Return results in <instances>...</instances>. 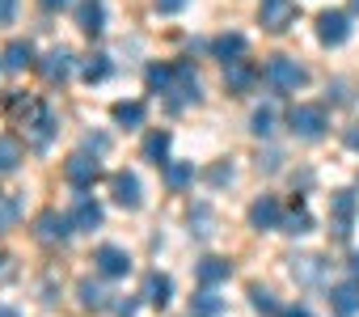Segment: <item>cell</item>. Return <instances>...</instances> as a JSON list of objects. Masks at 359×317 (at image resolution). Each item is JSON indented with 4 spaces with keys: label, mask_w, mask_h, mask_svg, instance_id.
<instances>
[{
    "label": "cell",
    "mask_w": 359,
    "mask_h": 317,
    "mask_svg": "<svg viewBox=\"0 0 359 317\" xmlns=\"http://www.w3.org/2000/svg\"><path fill=\"white\" fill-rule=\"evenodd\" d=\"M0 262H5V258H0Z\"/></svg>",
    "instance_id": "44"
},
{
    "label": "cell",
    "mask_w": 359,
    "mask_h": 317,
    "mask_svg": "<svg viewBox=\"0 0 359 317\" xmlns=\"http://www.w3.org/2000/svg\"><path fill=\"white\" fill-rule=\"evenodd\" d=\"M148 304H156V309H165L169 304V296H173V283H169V275H161V271H152L148 279H144V292H140Z\"/></svg>",
    "instance_id": "16"
},
{
    "label": "cell",
    "mask_w": 359,
    "mask_h": 317,
    "mask_svg": "<svg viewBox=\"0 0 359 317\" xmlns=\"http://www.w3.org/2000/svg\"><path fill=\"white\" fill-rule=\"evenodd\" d=\"M330 300H334V309H338L342 317L359 313V279H346V283H338V288L330 292Z\"/></svg>",
    "instance_id": "18"
},
{
    "label": "cell",
    "mask_w": 359,
    "mask_h": 317,
    "mask_svg": "<svg viewBox=\"0 0 359 317\" xmlns=\"http://www.w3.org/2000/svg\"><path fill=\"white\" fill-rule=\"evenodd\" d=\"M195 313H203V317H212V313H220V296H216L212 288H203V292L195 296Z\"/></svg>",
    "instance_id": "33"
},
{
    "label": "cell",
    "mask_w": 359,
    "mask_h": 317,
    "mask_svg": "<svg viewBox=\"0 0 359 317\" xmlns=\"http://www.w3.org/2000/svg\"><path fill=\"white\" fill-rule=\"evenodd\" d=\"M106 72H110L106 55H93V60L85 64V81H89V85H93V81H106Z\"/></svg>",
    "instance_id": "34"
},
{
    "label": "cell",
    "mask_w": 359,
    "mask_h": 317,
    "mask_svg": "<svg viewBox=\"0 0 359 317\" xmlns=\"http://www.w3.org/2000/svg\"><path fill=\"white\" fill-rule=\"evenodd\" d=\"M18 13V0H0V22H13Z\"/></svg>",
    "instance_id": "36"
},
{
    "label": "cell",
    "mask_w": 359,
    "mask_h": 317,
    "mask_svg": "<svg viewBox=\"0 0 359 317\" xmlns=\"http://www.w3.org/2000/svg\"><path fill=\"white\" fill-rule=\"evenodd\" d=\"M195 275H199V283H203V288H216L220 279H229V275H233V262H229V258H203V262L195 267Z\"/></svg>",
    "instance_id": "17"
},
{
    "label": "cell",
    "mask_w": 359,
    "mask_h": 317,
    "mask_svg": "<svg viewBox=\"0 0 359 317\" xmlns=\"http://www.w3.org/2000/svg\"><path fill=\"white\" fill-rule=\"evenodd\" d=\"M351 220H355V195L351 191H338L334 195V237H351Z\"/></svg>",
    "instance_id": "12"
},
{
    "label": "cell",
    "mask_w": 359,
    "mask_h": 317,
    "mask_svg": "<svg viewBox=\"0 0 359 317\" xmlns=\"http://www.w3.org/2000/svg\"><path fill=\"white\" fill-rule=\"evenodd\" d=\"M351 5H355V9H359V0H351Z\"/></svg>",
    "instance_id": "43"
},
{
    "label": "cell",
    "mask_w": 359,
    "mask_h": 317,
    "mask_svg": "<svg viewBox=\"0 0 359 317\" xmlns=\"http://www.w3.org/2000/svg\"><path fill=\"white\" fill-rule=\"evenodd\" d=\"M346 144H351V148H359V123H355V127L346 131Z\"/></svg>",
    "instance_id": "38"
},
{
    "label": "cell",
    "mask_w": 359,
    "mask_h": 317,
    "mask_svg": "<svg viewBox=\"0 0 359 317\" xmlns=\"http://www.w3.org/2000/svg\"><path fill=\"white\" fill-rule=\"evenodd\" d=\"M0 64H5V72H22L26 64H34V47L22 43V39H13V43L5 47V55H0Z\"/></svg>",
    "instance_id": "19"
},
{
    "label": "cell",
    "mask_w": 359,
    "mask_h": 317,
    "mask_svg": "<svg viewBox=\"0 0 359 317\" xmlns=\"http://www.w3.org/2000/svg\"><path fill=\"white\" fill-rule=\"evenodd\" d=\"M93 262H97V271H102L106 279H123V275L131 271V258H127V250H118V245H97Z\"/></svg>",
    "instance_id": "9"
},
{
    "label": "cell",
    "mask_w": 359,
    "mask_h": 317,
    "mask_svg": "<svg viewBox=\"0 0 359 317\" xmlns=\"http://www.w3.org/2000/svg\"><path fill=\"white\" fill-rule=\"evenodd\" d=\"M76 296H81V304H85V309H106V304H110V300H106V292H102L93 279H81V283H76Z\"/></svg>",
    "instance_id": "26"
},
{
    "label": "cell",
    "mask_w": 359,
    "mask_h": 317,
    "mask_svg": "<svg viewBox=\"0 0 359 317\" xmlns=\"http://www.w3.org/2000/svg\"><path fill=\"white\" fill-rule=\"evenodd\" d=\"M144 81H148V93H169V89H173V68H161V64H152Z\"/></svg>",
    "instance_id": "27"
},
{
    "label": "cell",
    "mask_w": 359,
    "mask_h": 317,
    "mask_svg": "<svg viewBox=\"0 0 359 317\" xmlns=\"http://www.w3.org/2000/svg\"><path fill=\"white\" fill-rule=\"evenodd\" d=\"M110 191H114V203H118V208H140V178H135V174L118 170V174L110 178Z\"/></svg>",
    "instance_id": "11"
},
{
    "label": "cell",
    "mask_w": 359,
    "mask_h": 317,
    "mask_svg": "<svg viewBox=\"0 0 359 317\" xmlns=\"http://www.w3.org/2000/svg\"><path fill=\"white\" fill-rule=\"evenodd\" d=\"M68 0H43V9H64Z\"/></svg>",
    "instance_id": "40"
},
{
    "label": "cell",
    "mask_w": 359,
    "mask_h": 317,
    "mask_svg": "<svg viewBox=\"0 0 359 317\" xmlns=\"http://www.w3.org/2000/svg\"><path fill=\"white\" fill-rule=\"evenodd\" d=\"M279 224H283V212H279V203H275L271 195H262V199L250 208V229L266 233V229H279Z\"/></svg>",
    "instance_id": "10"
},
{
    "label": "cell",
    "mask_w": 359,
    "mask_h": 317,
    "mask_svg": "<svg viewBox=\"0 0 359 317\" xmlns=\"http://www.w3.org/2000/svg\"><path fill=\"white\" fill-rule=\"evenodd\" d=\"M191 178H195V166H187V161H169V166H165V182H169L173 191L187 187Z\"/></svg>",
    "instance_id": "29"
},
{
    "label": "cell",
    "mask_w": 359,
    "mask_h": 317,
    "mask_svg": "<svg viewBox=\"0 0 359 317\" xmlns=\"http://www.w3.org/2000/svg\"><path fill=\"white\" fill-rule=\"evenodd\" d=\"M258 22H262V30L279 34V30H287V26L296 22V5H292V0H262Z\"/></svg>",
    "instance_id": "5"
},
{
    "label": "cell",
    "mask_w": 359,
    "mask_h": 317,
    "mask_svg": "<svg viewBox=\"0 0 359 317\" xmlns=\"http://www.w3.org/2000/svg\"><path fill=\"white\" fill-rule=\"evenodd\" d=\"M212 51H216V60H224V64H237V60L245 55V39H241V34H220V39L212 43Z\"/></svg>",
    "instance_id": "20"
},
{
    "label": "cell",
    "mask_w": 359,
    "mask_h": 317,
    "mask_svg": "<svg viewBox=\"0 0 359 317\" xmlns=\"http://www.w3.org/2000/svg\"><path fill=\"white\" fill-rule=\"evenodd\" d=\"M283 317H309V309H304V304H296V309H287Z\"/></svg>",
    "instance_id": "39"
},
{
    "label": "cell",
    "mask_w": 359,
    "mask_h": 317,
    "mask_svg": "<svg viewBox=\"0 0 359 317\" xmlns=\"http://www.w3.org/2000/svg\"><path fill=\"white\" fill-rule=\"evenodd\" d=\"M262 76H266V81H271V85H275L279 93H296V89H300V85L309 81V72H304V68H300V64H296L292 55H271V60H266V72H262Z\"/></svg>",
    "instance_id": "1"
},
{
    "label": "cell",
    "mask_w": 359,
    "mask_h": 317,
    "mask_svg": "<svg viewBox=\"0 0 359 317\" xmlns=\"http://www.w3.org/2000/svg\"><path fill=\"white\" fill-rule=\"evenodd\" d=\"M287 123H292V131H296L300 140H321V135H325V106L300 102V106H292Z\"/></svg>",
    "instance_id": "2"
},
{
    "label": "cell",
    "mask_w": 359,
    "mask_h": 317,
    "mask_svg": "<svg viewBox=\"0 0 359 317\" xmlns=\"http://www.w3.org/2000/svg\"><path fill=\"white\" fill-rule=\"evenodd\" d=\"M250 304H254L258 313H266V317H275V313H279V304H275V296H271L266 288H258V283L250 288Z\"/></svg>",
    "instance_id": "32"
},
{
    "label": "cell",
    "mask_w": 359,
    "mask_h": 317,
    "mask_svg": "<svg viewBox=\"0 0 359 317\" xmlns=\"http://www.w3.org/2000/svg\"><path fill=\"white\" fill-rule=\"evenodd\" d=\"M169 93H177L173 106H191V102L203 97V93H199V76H195L191 64H177V68H173V89H169Z\"/></svg>",
    "instance_id": "7"
},
{
    "label": "cell",
    "mask_w": 359,
    "mask_h": 317,
    "mask_svg": "<svg viewBox=\"0 0 359 317\" xmlns=\"http://www.w3.org/2000/svg\"><path fill=\"white\" fill-rule=\"evenodd\" d=\"M89 148H93V152H106V148H110V140H106V135H89Z\"/></svg>",
    "instance_id": "37"
},
{
    "label": "cell",
    "mask_w": 359,
    "mask_h": 317,
    "mask_svg": "<svg viewBox=\"0 0 359 317\" xmlns=\"http://www.w3.org/2000/svg\"><path fill=\"white\" fill-rule=\"evenodd\" d=\"M76 26H81L85 34H102V30H106V5H102V0H81Z\"/></svg>",
    "instance_id": "13"
},
{
    "label": "cell",
    "mask_w": 359,
    "mask_h": 317,
    "mask_svg": "<svg viewBox=\"0 0 359 317\" xmlns=\"http://www.w3.org/2000/svg\"><path fill=\"white\" fill-rule=\"evenodd\" d=\"M22 166V144L13 135H0V174H13Z\"/></svg>",
    "instance_id": "23"
},
{
    "label": "cell",
    "mask_w": 359,
    "mask_h": 317,
    "mask_svg": "<svg viewBox=\"0 0 359 317\" xmlns=\"http://www.w3.org/2000/svg\"><path fill=\"white\" fill-rule=\"evenodd\" d=\"M250 131H254V135H271V131H275V110H271V106H258L254 119H250Z\"/></svg>",
    "instance_id": "31"
},
{
    "label": "cell",
    "mask_w": 359,
    "mask_h": 317,
    "mask_svg": "<svg viewBox=\"0 0 359 317\" xmlns=\"http://www.w3.org/2000/svg\"><path fill=\"white\" fill-rule=\"evenodd\" d=\"M321 271H325V262H321V258H292V275H296L300 283L321 279Z\"/></svg>",
    "instance_id": "25"
},
{
    "label": "cell",
    "mask_w": 359,
    "mask_h": 317,
    "mask_svg": "<svg viewBox=\"0 0 359 317\" xmlns=\"http://www.w3.org/2000/svg\"><path fill=\"white\" fill-rule=\"evenodd\" d=\"M26 135L34 148H47L51 135H55V110L43 106V102H26Z\"/></svg>",
    "instance_id": "3"
},
{
    "label": "cell",
    "mask_w": 359,
    "mask_h": 317,
    "mask_svg": "<svg viewBox=\"0 0 359 317\" xmlns=\"http://www.w3.org/2000/svg\"><path fill=\"white\" fill-rule=\"evenodd\" d=\"M351 271H355V275H359V254H351Z\"/></svg>",
    "instance_id": "41"
},
{
    "label": "cell",
    "mask_w": 359,
    "mask_h": 317,
    "mask_svg": "<svg viewBox=\"0 0 359 317\" xmlns=\"http://www.w3.org/2000/svg\"><path fill=\"white\" fill-rule=\"evenodd\" d=\"M64 178H68L76 191H89V187L97 182V156H89V152H72L68 161H64Z\"/></svg>",
    "instance_id": "4"
},
{
    "label": "cell",
    "mask_w": 359,
    "mask_h": 317,
    "mask_svg": "<svg viewBox=\"0 0 359 317\" xmlns=\"http://www.w3.org/2000/svg\"><path fill=\"white\" fill-rule=\"evenodd\" d=\"M110 114H114L118 127H140V123H144V106H140V102H114Z\"/></svg>",
    "instance_id": "24"
},
{
    "label": "cell",
    "mask_w": 359,
    "mask_h": 317,
    "mask_svg": "<svg viewBox=\"0 0 359 317\" xmlns=\"http://www.w3.org/2000/svg\"><path fill=\"white\" fill-rule=\"evenodd\" d=\"M68 233H72V220L60 216V212H43V216L34 220V237H39L43 245H55V241H64Z\"/></svg>",
    "instance_id": "8"
},
{
    "label": "cell",
    "mask_w": 359,
    "mask_h": 317,
    "mask_svg": "<svg viewBox=\"0 0 359 317\" xmlns=\"http://www.w3.org/2000/svg\"><path fill=\"white\" fill-rule=\"evenodd\" d=\"M283 233H292V237L313 233V216L304 212V203H296V212H292V216H283Z\"/></svg>",
    "instance_id": "28"
},
{
    "label": "cell",
    "mask_w": 359,
    "mask_h": 317,
    "mask_svg": "<svg viewBox=\"0 0 359 317\" xmlns=\"http://www.w3.org/2000/svg\"><path fill=\"white\" fill-rule=\"evenodd\" d=\"M346 34H351V22H346V13H338V9H325V13L317 18V39H321L325 47H338V43H346Z\"/></svg>",
    "instance_id": "6"
},
{
    "label": "cell",
    "mask_w": 359,
    "mask_h": 317,
    "mask_svg": "<svg viewBox=\"0 0 359 317\" xmlns=\"http://www.w3.org/2000/svg\"><path fill=\"white\" fill-rule=\"evenodd\" d=\"M144 156L152 166H169L165 156H169V131H152L148 140H144Z\"/></svg>",
    "instance_id": "22"
},
{
    "label": "cell",
    "mask_w": 359,
    "mask_h": 317,
    "mask_svg": "<svg viewBox=\"0 0 359 317\" xmlns=\"http://www.w3.org/2000/svg\"><path fill=\"white\" fill-rule=\"evenodd\" d=\"M102 224V208L89 199V195H76V212H72V229H81V233H93Z\"/></svg>",
    "instance_id": "15"
},
{
    "label": "cell",
    "mask_w": 359,
    "mask_h": 317,
    "mask_svg": "<svg viewBox=\"0 0 359 317\" xmlns=\"http://www.w3.org/2000/svg\"><path fill=\"white\" fill-rule=\"evenodd\" d=\"M224 85H229L233 93L250 89V85H254V68H250L245 60H237V64H224Z\"/></svg>",
    "instance_id": "21"
},
{
    "label": "cell",
    "mask_w": 359,
    "mask_h": 317,
    "mask_svg": "<svg viewBox=\"0 0 359 317\" xmlns=\"http://www.w3.org/2000/svg\"><path fill=\"white\" fill-rule=\"evenodd\" d=\"M152 5H156V13L169 18V13H182V9H187V0H152Z\"/></svg>",
    "instance_id": "35"
},
{
    "label": "cell",
    "mask_w": 359,
    "mask_h": 317,
    "mask_svg": "<svg viewBox=\"0 0 359 317\" xmlns=\"http://www.w3.org/2000/svg\"><path fill=\"white\" fill-rule=\"evenodd\" d=\"M39 72H43L47 81H68V76H72V55H68L64 47H55V51H47V55H43Z\"/></svg>",
    "instance_id": "14"
},
{
    "label": "cell",
    "mask_w": 359,
    "mask_h": 317,
    "mask_svg": "<svg viewBox=\"0 0 359 317\" xmlns=\"http://www.w3.org/2000/svg\"><path fill=\"white\" fill-rule=\"evenodd\" d=\"M18 216H22V203H18L13 195H0V233L13 229V224H18Z\"/></svg>",
    "instance_id": "30"
},
{
    "label": "cell",
    "mask_w": 359,
    "mask_h": 317,
    "mask_svg": "<svg viewBox=\"0 0 359 317\" xmlns=\"http://www.w3.org/2000/svg\"><path fill=\"white\" fill-rule=\"evenodd\" d=\"M0 317H18V313H13V309H5V304H0Z\"/></svg>",
    "instance_id": "42"
}]
</instances>
